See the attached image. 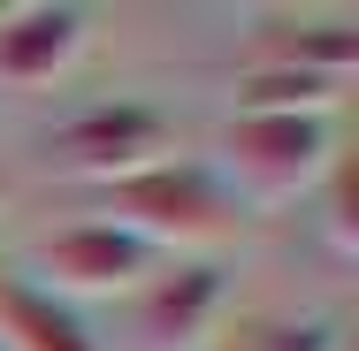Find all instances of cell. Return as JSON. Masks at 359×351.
Returning a JSON list of instances; mask_svg holds the SVG:
<instances>
[{"instance_id": "obj_1", "label": "cell", "mask_w": 359, "mask_h": 351, "mask_svg": "<svg viewBox=\"0 0 359 351\" xmlns=\"http://www.w3.org/2000/svg\"><path fill=\"white\" fill-rule=\"evenodd\" d=\"M100 221H115L123 237H138L153 252V245H222V237H237L245 207L229 199V184L215 168L161 160V168H138V176L107 184L100 191Z\"/></svg>"}, {"instance_id": "obj_2", "label": "cell", "mask_w": 359, "mask_h": 351, "mask_svg": "<svg viewBox=\"0 0 359 351\" xmlns=\"http://www.w3.org/2000/svg\"><path fill=\"white\" fill-rule=\"evenodd\" d=\"M222 184L229 199H260V207H283L298 191H313L329 168H337V138H329V115H229L222 130Z\"/></svg>"}, {"instance_id": "obj_3", "label": "cell", "mask_w": 359, "mask_h": 351, "mask_svg": "<svg viewBox=\"0 0 359 351\" xmlns=\"http://www.w3.org/2000/svg\"><path fill=\"white\" fill-rule=\"evenodd\" d=\"M168 153H176V123L145 99H107V107H84L46 130V168L69 184H100V191L138 168H161Z\"/></svg>"}, {"instance_id": "obj_4", "label": "cell", "mask_w": 359, "mask_h": 351, "mask_svg": "<svg viewBox=\"0 0 359 351\" xmlns=\"http://www.w3.org/2000/svg\"><path fill=\"white\" fill-rule=\"evenodd\" d=\"M39 290H54L62 305L69 298H115V290H138L153 275V252L138 237H123L115 221H69L39 245Z\"/></svg>"}, {"instance_id": "obj_5", "label": "cell", "mask_w": 359, "mask_h": 351, "mask_svg": "<svg viewBox=\"0 0 359 351\" xmlns=\"http://www.w3.org/2000/svg\"><path fill=\"white\" fill-rule=\"evenodd\" d=\"M222 305H229V282H222V268H207V260L138 282V305H130V351H207Z\"/></svg>"}, {"instance_id": "obj_6", "label": "cell", "mask_w": 359, "mask_h": 351, "mask_svg": "<svg viewBox=\"0 0 359 351\" xmlns=\"http://www.w3.org/2000/svg\"><path fill=\"white\" fill-rule=\"evenodd\" d=\"M84 54V8H15L0 23V84H54Z\"/></svg>"}, {"instance_id": "obj_7", "label": "cell", "mask_w": 359, "mask_h": 351, "mask_svg": "<svg viewBox=\"0 0 359 351\" xmlns=\"http://www.w3.org/2000/svg\"><path fill=\"white\" fill-rule=\"evenodd\" d=\"M0 351H100V344L54 290H39L31 275H0Z\"/></svg>"}, {"instance_id": "obj_8", "label": "cell", "mask_w": 359, "mask_h": 351, "mask_svg": "<svg viewBox=\"0 0 359 351\" xmlns=\"http://www.w3.org/2000/svg\"><path fill=\"white\" fill-rule=\"evenodd\" d=\"M260 62L268 69H306V76H352L359 69V23H268L260 31Z\"/></svg>"}, {"instance_id": "obj_9", "label": "cell", "mask_w": 359, "mask_h": 351, "mask_svg": "<svg viewBox=\"0 0 359 351\" xmlns=\"http://www.w3.org/2000/svg\"><path fill=\"white\" fill-rule=\"evenodd\" d=\"M344 99V76H306V69H245L237 115H329Z\"/></svg>"}, {"instance_id": "obj_10", "label": "cell", "mask_w": 359, "mask_h": 351, "mask_svg": "<svg viewBox=\"0 0 359 351\" xmlns=\"http://www.w3.org/2000/svg\"><path fill=\"white\" fill-rule=\"evenodd\" d=\"M359 184H352V168H329V214H321V229H329V245L352 260L359 252Z\"/></svg>"}, {"instance_id": "obj_11", "label": "cell", "mask_w": 359, "mask_h": 351, "mask_svg": "<svg viewBox=\"0 0 359 351\" xmlns=\"http://www.w3.org/2000/svg\"><path fill=\"white\" fill-rule=\"evenodd\" d=\"M215 351H268V321H245V329H229Z\"/></svg>"}]
</instances>
